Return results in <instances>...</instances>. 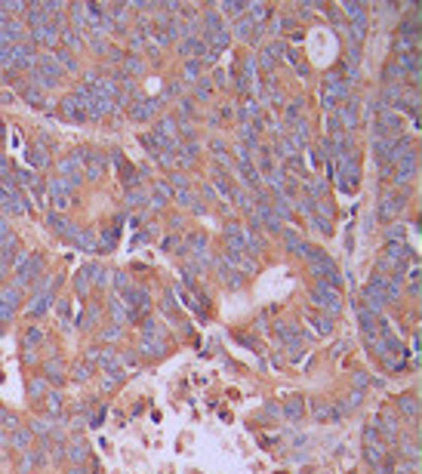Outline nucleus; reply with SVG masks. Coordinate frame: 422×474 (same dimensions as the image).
<instances>
[{
  "label": "nucleus",
  "mask_w": 422,
  "mask_h": 474,
  "mask_svg": "<svg viewBox=\"0 0 422 474\" xmlns=\"http://www.w3.org/2000/svg\"><path fill=\"white\" fill-rule=\"evenodd\" d=\"M308 299H311L318 308H324L330 317H333V314H339V308H342V299H339V293H336V290H333L327 280H318V283H315V290L308 293Z\"/></svg>",
  "instance_id": "1"
},
{
  "label": "nucleus",
  "mask_w": 422,
  "mask_h": 474,
  "mask_svg": "<svg viewBox=\"0 0 422 474\" xmlns=\"http://www.w3.org/2000/svg\"><path fill=\"white\" fill-rule=\"evenodd\" d=\"M404 203H407V191H395V194H386L382 200H379V219L382 222H389V219H395L401 210H404Z\"/></svg>",
  "instance_id": "2"
},
{
  "label": "nucleus",
  "mask_w": 422,
  "mask_h": 474,
  "mask_svg": "<svg viewBox=\"0 0 422 474\" xmlns=\"http://www.w3.org/2000/svg\"><path fill=\"white\" fill-rule=\"evenodd\" d=\"M281 234H284L287 253H290V256H302V259H305V253H308V240H302V237H299V234H296L293 228H284Z\"/></svg>",
  "instance_id": "3"
},
{
  "label": "nucleus",
  "mask_w": 422,
  "mask_h": 474,
  "mask_svg": "<svg viewBox=\"0 0 422 474\" xmlns=\"http://www.w3.org/2000/svg\"><path fill=\"white\" fill-rule=\"evenodd\" d=\"M216 271H219V277L225 280V287H241V283H244V274H241L234 265H228V262H225V256H222V259H216Z\"/></svg>",
  "instance_id": "4"
},
{
  "label": "nucleus",
  "mask_w": 422,
  "mask_h": 474,
  "mask_svg": "<svg viewBox=\"0 0 422 474\" xmlns=\"http://www.w3.org/2000/svg\"><path fill=\"white\" fill-rule=\"evenodd\" d=\"M237 176H241V179H244L250 188H256V191L262 188V173H259V169H256L250 160H237Z\"/></svg>",
  "instance_id": "5"
},
{
  "label": "nucleus",
  "mask_w": 422,
  "mask_h": 474,
  "mask_svg": "<svg viewBox=\"0 0 422 474\" xmlns=\"http://www.w3.org/2000/svg\"><path fill=\"white\" fill-rule=\"evenodd\" d=\"M336 117H339V123H342L345 129L358 126V102H345V105L336 111Z\"/></svg>",
  "instance_id": "6"
},
{
  "label": "nucleus",
  "mask_w": 422,
  "mask_h": 474,
  "mask_svg": "<svg viewBox=\"0 0 422 474\" xmlns=\"http://www.w3.org/2000/svg\"><path fill=\"white\" fill-rule=\"evenodd\" d=\"M225 243H228V250H244L247 231H244L241 225H228V228H225Z\"/></svg>",
  "instance_id": "7"
},
{
  "label": "nucleus",
  "mask_w": 422,
  "mask_h": 474,
  "mask_svg": "<svg viewBox=\"0 0 422 474\" xmlns=\"http://www.w3.org/2000/svg\"><path fill=\"white\" fill-rule=\"evenodd\" d=\"M398 413H401V416H410V419L416 422V416H419V401H416V394H404V397L398 401Z\"/></svg>",
  "instance_id": "8"
},
{
  "label": "nucleus",
  "mask_w": 422,
  "mask_h": 474,
  "mask_svg": "<svg viewBox=\"0 0 422 474\" xmlns=\"http://www.w3.org/2000/svg\"><path fill=\"white\" fill-rule=\"evenodd\" d=\"M398 68H401L404 74H407V71H410V74H416V71H419V52H416V49L401 52V55H398Z\"/></svg>",
  "instance_id": "9"
},
{
  "label": "nucleus",
  "mask_w": 422,
  "mask_h": 474,
  "mask_svg": "<svg viewBox=\"0 0 422 474\" xmlns=\"http://www.w3.org/2000/svg\"><path fill=\"white\" fill-rule=\"evenodd\" d=\"M247 9H250L247 18H250L253 25H262V22L271 15V6H268V3H247Z\"/></svg>",
  "instance_id": "10"
},
{
  "label": "nucleus",
  "mask_w": 422,
  "mask_h": 474,
  "mask_svg": "<svg viewBox=\"0 0 422 474\" xmlns=\"http://www.w3.org/2000/svg\"><path fill=\"white\" fill-rule=\"evenodd\" d=\"M182 55H207V46L200 43V37H185L182 46H179Z\"/></svg>",
  "instance_id": "11"
},
{
  "label": "nucleus",
  "mask_w": 422,
  "mask_h": 474,
  "mask_svg": "<svg viewBox=\"0 0 422 474\" xmlns=\"http://www.w3.org/2000/svg\"><path fill=\"white\" fill-rule=\"evenodd\" d=\"M219 9H222L225 15L244 18V12H247V3H244V0H225V3H219Z\"/></svg>",
  "instance_id": "12"
},
{
  "label": "nucleus",
  "mask_w": 422,
  "mask_h": 474,
  "mask_svg": "<svg viewBox=\"0 0 422 474\" xmlns=\"http://www.w3.org/2000/svg\"><path fill=\"white\" fill-rule=\"evenodd\" d=\"M293 330H296V327H284V324H281V327H278V339H281V342H287L290 348H299L302 336H299V333H293Z\"/></svg>",
  "instance_id": "13"
},
{
  "label": "nucleus",
  "mask_w": 422,
  "mask_h": 474,
  "mask_svg": "<svg viewBox=\"0 0 422 474\" xmlns=\"http://www.w3.org/2000/svg\"><path fill=\"white\" fill-rule=\"evenodd\" d=\"M364 456H367V462H370L373 468H379V465H382V459H386V447H379V444H367Z\"/></svg>",
  "instance_id": "14"
},
{
  "label": "nucleus",
  "mask_w": 422,
  "mask_h": 474,
  "mask_svg": "<svg viewBox=\"0 0 422 474\" xmlns=\"http://www.w3.org/2000/svg\"><path fill=\"white\" fill-rule=\"evenodd\" d=\"M342 9H345V15H348L352 22H358V18H367V6H364V3L345 0V3H342Z\"/></svg>",
  "instance_id": "15"
},
{
  "label": "nucleus",
  "mask_w": 422,
  "mask_h": 474,
  "mask_svg": "<svg viewBox=\"0 0 422 474\" xmlns=\"http://www.w3.org/2000/svg\"><path fill=\"white\" fill-rule=\"evenodd\" d=\"M324 194H327V182L324 179H308L305 182V197L315 200V197H324Z\"/></svg>",
  "instance_id": "16"
},
{
  "label": "nucleus",
  "mask_w": 422,
  "mask_h": 474,
  "mask_svg": "<svg viewBox=\"0 0 422 474\" xmlns=\"http://www.w3.org/2000/svg\"><path fill=\"white\" fill-rule=\"evenodd\" d=\"M271 213H274L278 219H290V216H293V203H290L287 197H281V194H278V200L271 203Z\"/></svg>",
  "instance_id": "17"
},
{
  "label": "nucleus",
  "mask_w": 422,
  "mask_h": 474,
  "mask_svg": "<svg viewBox=\"0 0 422 474\" xmlns=\"http://www.w3.org/2000/svg\"><path fill=\"white\" fill-rule=\"evenodd\" d=\"M302 413H305V404H302V397H293V401H287V404H284V416H287V419H293V422H296Z\"/></svg>",
  "instance_id": "18"
},
{
  "label": "nucleus",
  "mask_w": 422,
  "mask_h": 474,
  "mask_svg": "<svg viewBox=\"0 0 422 474\" xmlns=\"http://www.w3.org/2000/svg\"><path fill=\"white\" fill-rule=\"evenodd\" d=\"M250 31H256V25H253L250 18H234V37H241V40H253Z\"/></svg>",
  "instance_id": "19"
},
{
  "label": "nucleus",
  "mask_w": 422,
  "mask_h": 474,
  "mask_svg": "<svg viewBox=\"0 0 422 474\" xmlns=\"http://www.w3.org/2000/svg\"><path fill=\"white\" fill-rule=\"evenodd\" d=\"M204 28H207V34L222 31V18H219V12H216V9H210V12L204 15Z\"/></svg>",
  "instance_id": "20"
},
{
  "label": "nucleus",
  "mask_w": 422,
  "mask_h": 474,
  "mask_svg": "<svg viewBox=\"0 0 422 474\" xmlns=\"http://www.w3.org/2000/svg\"><path fill=\"white\" fill-rule=\"evenodd\" d=\"M308 225L318 231V234H333V225H330V219H321V216H308Z\"/></svg>",
  "instance_id": "21"
},
{
  "label": "nucleus",
  "mask_w": 422,
  "mask_h": 474,
  "mask_svg": "<svg viewBox=\"0 0 422 474\" xmlns=\"http://www.w3.org/2000/svg\"><path fill=\"white\" fill-rule=\"evenodd\" d=\"M308 320H311V327H315V330H318V333H321V336H324V333H330V330H333V317H330V314H327V317H321V314H311V317H308Z\"/></svg>",
  "instance_id": "22"
},
{
  "label": "nucleus",
  "mask_w": 422,
  "mask_h": 474,
  "mask_svg": "<svg viewBox=\"0 0 422 474\" xmlns=\"http://www.w3.org/2000/svg\"><path fill=\"white\" fill-rule=\"evenodd\" d=\"M386 80H389V83H404L407 74L398 68V62H392V65H386Z\"/></svg>",
  "instance_id": "23"
},
{
  "label": "nucleus",
  "mask_w": 422,
  "mask_h": 474,
  "mask_svg": "<svg viewBox=\"0 0 422 474\" xmlns=\"http://www.w3.org/2000/svg\"><path fill=\"white\" fill-rule=\"evenodd\" d=\"M237 117H241V120H244V123H253V120H259V117H262V114H259V108H256V105H253V102H247V105H244V108H241V111H237Z\"/></svg>",
  "instance_id": "24"
},
{
  "label": "nucleus",
  "mask_w": 422,
  "mask_h": 474,
  "mask_svg": "<svg viewBox=\"0 0 422 474\" xmlns=\"http://www.w3.org/2000/svg\"><path fill=\"white\" fill-rule=\"evenodd\" d=\"M302 108H305V102H302V99H293L290 108H287V123H296V120L302 117Z\"/></svg>",
  "instance_id": "25"
},
{
  "label": "nucleus",
  "mask_w": 422,
  "mask_h": 474,
  "mask_svg": "<svg viewBox=\"0 0 422 474\" xmlns=\"http://www.w3.org/2000/svg\"><path fill=\"white\" fill-rule=\"evenodd\" d=\"M216 188H219L228 200H234V197H237V188H234V185H231V179H225V176H219V179H216Z\"/></svg>",
  "instance_id": "26"
},
{
  "label": "nucleus",
  "mask_w": 422,
  "mask_h": 474,
  "mask_svg": "<svg viewBox=\"0 0 422 474\" xmlns=\"http://www.w3.org/2000/svg\"><path fill=\"white\" fill-rule=\"evenodd\" d=\"M401 459H404V462L410 459V462L416 465V462H419V444H416V441H413V444H404V450H401Z\"/></svg>",
  "instance_id": "27"
},
{
  "label": "nucleus",
  "mask_w": 422,
  "mask_h": 474,
  "mask_svg": "<svg viewBox=\"0 0 422 474\" xmlns=\"http://www.w3.org/2000/svg\"><path fill=\"white\" fill-rule=\"evenodd\" d=\"M311 413H315L318 419H336V413H333L327 404H321V401H315V404H311Z\"/></svg>",
  "instance_id": "28"
},
{
  "label": "nucleus",
  "mask_w": 422,
  "mask_h": 474,
  "mask_svg": "<svg viewBox=\"0 0 422 474\" xmlns=\"http://www.w3.org/2000/svg\"><path fill=\"white\" fill-rule=\"evenodd\" d=\"M154 105H157V102L151 99V102H145V105H139V108H133V117H139V120H145V117H151V114H154Z\"/></svg>",
  "instance_id": "29"
},
{
  "label": "nucleus",
  "mask_w": 422,
  "mask_h": 474,
  "mask_svg": "<svg viewBox=\"0 0 422 474\" xmlns=\"http://www.w3.org/2000/svg\"><path fill=\"white\" fill-rule=\"evenodd\" d=\"M315 203H318V200H311V197H299V200H296V206H299V213H302L305 219L315 216Z\"/></svg>",
  "instance_id": "30"
},
{
  "label": "nucleus",
  "mask_w": 422,
  "mask_h": 474,
  "mask_svg": "<svg viewBox=\"0 0 422 474\" xmlns=\"http://www.w3.org/2000/svg\"><path fill=\"white\" fill-rule=\"evenodd\" d=\"M256 68H262V71H274V59H271V55L262 49V52L256 55Z\"/></svg>",
  "instance_id": "31"
},
{
  "label": "nucleus",
  "mask_w": 422,
  "mask_h": 474,
  "mask_svg": "<svg viewBox=\"0 0 422 474\" xmlns=\"http://www.w3.org/2000/svg\"><path fill=\"white\" fill-rule=\"evenodd\" d=\"M185 77H188V80H197V77H200V62H197V59H188V62H185Z\"/></svg>",
  "instance_id": "32"
},
{
  "label": "nucleus",
  "mask_w": 422,
  "mask_h": 474,
  "mask_svg": "<svg viewBox=\"0 0 422 474\" xmlns=\"http://www.w3.org/2000/svg\"><path fill=\"white\" fill-rule=\"evenodd\" d=\"M386 240H389V243H401V240H404V228H401V225H392V228L386 231Z\"/></svg>",
  "instance_id": "33"
},
{
  "label": "nucleus",
  "mask_w": 422,
  "mask_h": 474,
  "mask_svg": "<svg viewBox=\"0 0 422 474\" xmlns=\"http://www.w3.org/2000/svg\"><path fill=\"white\" fill-rule=\"evenodd\" d=\"M265 52H268L271 59H278V55H287V43H284V40H274V43H271Z\"/></svg>",
  "instance_id": "34"
},
{
  "label": "nucleus",
  "mask_w": 422,
  "mask_h": 474,
  "mask_svg": "<svg viewBox=\"0 0 422 474\" xmlns=\"http://www.w3.org/2000/svg\"><path fill=\"white\" fill-rule=\"evenodd\" d=\"M197 111H194V102L191 99H182L179 102V117H194Z\"/></svg>",
  "instance_id": "35"
},
{
  "label": "nucleus",
  "mask_w": 422,
  "mask_h": 474,
  "mask_svg": "<svg viewBox=\"0 0 422 474\" xmlns=\"http://www.w3.org/2000/svg\"><path fill=\"white\" fill-rule=\"evenodd\" d=\"M160 129H163L167 136H176V129H179V123H176L173 117H163V120H160V126H157V132H160Z\"/></svg>",
  "instance_id": "36"
},
{
  "label": "nucleus",
  "mask_w": 422,
  "mask_h": 474,
  "mask_svg": "<svg viewBox=\"0 0 422 474\" xmlns=\"http://www.w3.org/2000/svg\"><path fill=\"white\" fill-rule=\"evenodd\" d=\"M327 15H330V22H333L339 31H345V22H342V15H339V9H336V6H330V9H327Z\"/></svg>",
  "instance_id": "37"
},
{
  "label": "nucleus",
  "mask_w": 422,
  "mask_h": 474,
  "mask_svg": "<svg viewBox=\"0 0 422 474\" xmlns=\"http://www.w3.org/2000/svg\"><path fill=\"white\" fill-rule=\"evenodd\" d=\"M210 92H213V86H210L207 80H197V99H200V102H207V99H210Z\"/></svg>",
  "instance_id": "38"
},
{
  "label": "nucleus",
  "mask_w": 422,
  "mask_h": 474,
  "mask_svg": "<svg viewBox=\"0 0 422 474\" xmlns=\"http://www.w3.org/2000/svg\"><path fill=\"white\" fill-rule=\"evenodd\" d=\"M210 148H213V154H216V160H225V142H219V139H213V142H210Z\"/></svg>",
  "instance_id": "39"
},
{
  "label": "nucleus",
  "mask_w": 422,
  "mask_h": 474,
  "mask_svg": "<svg viewBox=\"0 0 422 474\" xmlns=\"http://www.w3.org/2000/svg\"><path fill=\"white\" fill-rule=\"evenodd\" d=\"M287 166H290L293 173H305V166H302V160H299V154H293V157H287Z\"/></svg>",
  "instance_id": "40"
},
{
  "label": "nucleus",
  "mask_w": 422,
  "mask_h": 474,
  "mask_svg": "<svg viewBox=\"0 0 422 474\" xmlns=\"http://www.w3.org/2000/svg\"><path fill=\"white\" fill-rule=\"evenodd\" d=\"M367 382H370V376H367V373H355V391H364V388H367Z\"/></svg>",
  "instance_id": "41"
},
{
  "label": "nucleus",
  "mask_w": 422,
  "mask_h": 474,
  "mask_svg": "<svg viewBox=\"0 0 422 474\" xmlns=\"http://www.w3.org/2000/svg\"><path fill=\"white\" fill-rule=\"evenodd\" d=\"M364 441H367V444H376V441H379V434H376V428H373V425H367V428H364Z\"/></svg>",
  "instance_id": "42"
},
{
  "label": "nucleus",
  "mask_w": 422,
  "mask_h": 474,
  "mask_svg": "<svg viewBox=\"0 0 422 474\" xmlns=\"http://www.w3.org/2000/svg\"><path fill=\"white\" fill-rule=\"evenodd\" d=\"M315 6H318V3H299V15H302V18H308Z\"/></svg>",
  "instance_id": "43"
},
{
  "label": "nucleus",
  "mask_w": 422,
  "mask_h": 474,
  "mask_svg": "<svg viewBox=\"0 0 422 474\" xmlns=\"http://www.w3.org/2000/svg\"><path fill=\"white\" fill-rule=\"evenodd\" d=\"M173 185H176V188H182V191H188V179H185V176H179V173L173 176Z\"/></svg>",
  "instance_id": "44"
},
{
  "label": "nucleus",
  "mask_w": 422,
  "mask_h": 474,
  "mask_svg": "<svg viewBox=\"0 0 422 474\" xmlns=\"http://www.w3.org/2000/svg\"><path fill=\"white\" fill-rule=\"evenodd\" d=\"M259 169H262V173L268 176V173H271L274 166H271V160H268V157H259Z\"/></svg>",
  "instance_id": "45"
},
{
  "label": "nucleus",
  "mask_w": 422,
  "mask_h": 474,
  "mask_svg": "<svg viewBox=\"0 0 422 474\" xmlns=\"http://www.w3.org/2000/svg\"><path fill=\"white\" fill-rule=\"evenodd\" d=\"M200 191H204V197H207V200H213V197H216V188H213V185H204Z\"/></svg>",
  "instance_id": "46"
},
{
  "label": "nucleus",
  "mask_w": 422,
  "mask_h": 474,
  "mask_svg": "<svg viewBox=\"0 0 422 474\" xmlns=\"http://www.w3.org/2000/svg\"><path fill=\"white\" fill-rule=\"evenodd\" d=\"M296 71H299V74H302V77H308V74H311V68H308V65H305V62H299V65H296Z\"/></svg>",
  "instance_id": "47"
},
{
  "label": "nucleus",
  "mask_w": 422,
  "mask_h": 474,
  "mask_svg": "<svg viewBox=\"0 0 422 474\" xmlns=\"http://www.w3.org/2000/svg\"><path fill=\"white\" fill-rule=\"evenodd\" d=\"M225 80H228V74H225V71H216V83H219V86H228Z\"/></svg>",
  "instance_id": "48"
},
{
  "label": "nucleus",
  "mask_w": 422,
  "mask_h": 474,
  "mask_svg": "<svg viewBox=\"0 0 422 474\" xmlns=\"http://www.w3.org/2000/svg\"><path fill=\"white\" fill-rule=\"evenodd\" d=\"M376 474H389V471H382V468H376Z\"/></svg>",
  "instance_id": "49"
}]
</instances>
